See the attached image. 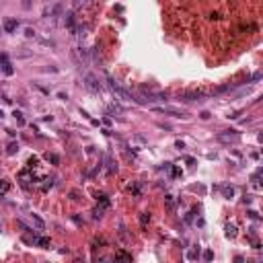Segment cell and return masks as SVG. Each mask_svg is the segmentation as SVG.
I'll list each match as a JSON object with an SVG mask.
<instances>
[{
  "label": "cell",
  "instance_id": "10",
  "mask_svg": "<svg viewBox=\"0 0 263 263\" xmlns=\"http://www.w3.org/2000/svg\"><path fill=\"white\" fill-rule=\"evenodd\" d=\"M6 152H8V154L19 152V144H17V142H10V144H8V148H6Z\"/></svg>",
  "mask_w": 263,
  "mask_h": 263
},
{
  "label": "cell",
  "instance_id": "5",
  "mask_svg": "<svg viewBox=\"0 0 263 263\" xmlns=\"http://www.w3.org/2000/svg\"><path fill=\"white\" fill-rule=\"evenodd\" d=\"M17 27H19V21H17V19H8V21H4V31H6V33H13Z\"/></svg>",
  "mask_w": 263,
  "mask_h": 263
},
{
  "label": "cell",
  "instance_id": "17",
  "mask_svg": "<svg viewBox=\"0 0 263 263\" xmlns=\"http://www.w3.org/2000/svg\"><path fill=\"white\" fill-rule=\"evenodd\" d=\"M200 117H201V119H210V111H201Z\"/></svg>",
  "mask_w": 263,
  "mask_h": 263
},
{
  "label": "cell",
  "instance_id": "14",
  "mask_svg": "<svg viewBox=\"0 0 263 263\" xmlns=\"http://www.w3.org/2000/svg\"><path fill=\"white\" fill-rule=\"evenodd\" d=\"M117 259H128V261H132V255H128V253H117Z\"/></svg>",
  "mask_w": 263,
  "mask_h": 263
},
{
  "label": "cell",
  "instance_id": "2",
  "mask_svg": "<svg viewBox=\"0 0 263 263\" xmlns=\"http://www.w3.org/2000/svg\"><path fill=\"white\" fill-rule=\"evenodd\" d=\"M84 84H86V89L93 90V93H101L103 90V84L97 80V76H93V74H86V78H84Z\"/></svg>",
  "mask_w": 263,
  "mask_h": 263
},
{
  "label": "cell",
  "instance_id": "18",
  "mask_svg": "<svg viewBox=\"0 0 263 263\" xmlns=\"http://www.w3.org/2000/svg\"><path fill=\"white\" fill-rule=\"evenodd\" d=\"M6 189H8V183H0V191H2V193H4Z\"/></svg>",
  "mask_w": 263,
  "mask_h": 263
},
{
  "label": "cell",
  "instance_id": "3",
  "mask_svg": "<svg viewBox=\"0 0 263 263\" xmlns=\"http://www.w3.org/2000/svg\"><path fill=\"white\" fill-rule=\"evenodd\" d=\"M154 111L158 113H166V115H173V117H181V119H187V113L181 109H173V107H152Z\"/></svg>",
  "mask_w": 263,
  "mask_h": 263
},
{
  "label": "cell",
  "instance_id": "15",
  "mask_svg": "<svg viewBox=\"0 0 263 263\" xmlns=\"http://www.w3.org/2000/svg\"><path fill=\"white\" fill-rule=\"evenodd\" d=\"M14 117H17V121H19V124H25V119H23V115L19 113V111H14Z\"/></svg>",
  "mask_w": 263,
  "mask_h": 263
},
{
  "label": "cell",
  "instance_id": "16",
  "mask_svg": "<svg viewBox=\"0 0 263 263\" xmlns=\"http://www.w3.org/2000/svg\"><path fill=\"white\" fill-rule=\"evenodd\" d=\"M25 35H27V37H35V31L31 27H27V29H25Z\"/></svg>",
  "mask_w": 263,
  "mask_h": 263
},
{
  "label": "cell",
  "instance_id": "4",
  "mask_svg": "<svg viewBox=\"0 0 263 263\" xmlns=\"http://www.w3.org/2000/svg\"><path fill=\"white\" fill-rule=\"evenodd\" d=\"M204 95H208V90H185V93H181L179 95V99L181 101H195V99H200V97H204Z\"/></svg>",
  "mask_w": 263,
  "mask_h": 263
},
{
  "label": "cell",
  "instance_id": "12",
  "mask_svg": "<svg viewBox=\"0 0 263 263\" xmlns=\"http://www.w3.org/2000/svg\"><path fill=\"white\" fill-rule=\"evenodd\" d=\"M232 193H234V189H232V187H224V195H226V197H232Z\"/></svg>",
  "mask_w": 263,
  "mask_h": 263
},
{
  "label": "cell",
  "instance_id": "13",
  "mask_svg": "<svg viewBox=\"0 0 263 263\" xmlns=\"http://www.w3.org/2000/svg\"><path fill=\"white\" fill-rule=\"evenodd\" d=\"M226 234L228 236H236V228L234 226H226Z\"/></svg>",
  "mask_w": 263,
  "mask_h": 263
},
{
  "label": "cell",
  "instance_id": "20",
  "mask_svg": "<svg viewBox=\"0 0 263 263\" xmlns=\"http://www.w3.org/2000/svg\"><path fill=\"white\" fill-rule=\"evenodd\" d=\"M2 115H4V113H2V111H0V119H2Z\"/></svg>",
  "mask_w": 263,
  "mask_h": 263
},
{
  "label": "cell",
  "instance_id": "6",
  "mask_svg": "<svg viewBox=\"0 0 263 263\" xmlns=\"http://www.w3.org/2000/svg\"><path fill=\"white\" fill-rule=\"evenodd\" d=\"M35 242H37V245H39L41 249H48V247H49V238H48V236H41V238H35Z\"/></svg>",
  "mask_w": 263,
  "mask_h": 263
},
{
  "label": "cell",
  "instance_id": "1",
  "mask_svg": "<svg viewBox=\"0 0 263 263\" xmlns=\"http://www.w3.org/2000/svg\"><path fill=\"white\" fill-rule=\"evenodd\" d=\"M107 84H109L111 93H113V95H115L117 99H121V101H134V97H132V95H130V93H128L125 89H121V86H119V84L115 82L113 78H107Z\"/></svg>",
  "mask_w": 263,
  "mask_h": 263
},
{
  "label": "cell",
  "instance_id": "9",
  "mask_svg": "<svg viewBox=\"0 0 263 263\" xmlns=\"http://www.w3.org/2000/svg\"><path fill=\"white\" fill-rule=\"evenodd\" d=\"M2 70H4L6 76H10V74H13V66H10V62H2Z\"/></svg>",
  "mask_w": 263,
  "mask_h": 263
},
{
  "label": "cell",
  "instance_id": "8",
  "mask_svg": "<svg viewBox=\"0 0 263 263\" xmlns=\"http://www.w3.org/2000/svg\"><path fill=\"white\" fill-rule=\"evenodd\" d=\"M45 158H48V162H51V165H60V156H58V154H48Z\"/></svg>",
  "mask_w": 263,
  "mask_h": 263
},
{
  "label": "cell",
  "instance_id": "7",
  "mask_svg": "<svg viewBox=\"0 0 263 263\" xmlns=\"http://www.w3.org/2000/svg\"><path fill=\"white\" fill-rule=\"evenodd\" d=\"M31 218H33V222L37 224V228H39V230H43V228H45V224H43V220H41V218H39L37 214H31Z\"/></svg>",
  "mask_w": 263,
  "mask_h": 263
},
{
  "label": "cell",
  "instance_id": "11",
  "mask_svg": "<svg viewBox=\"0 0 263 263\" xmlns=\"http://www.w3.org/2000/svg\"><path fill=\"white\" fill-rule=\"evenodd\" d=\"M148 220H150V214H146V212H144V214L140 216V224H142V226H146V222H148Z\"/></svg>",
  "mask_w": 263,
  "mask_h": 263
},
{
  "label": "cell",
  "instance_id": "19",
  "mask_svg": "<svg viewBox=\"0 0 263 263\" xmlns=\"http://www.w3.org/2000/svg\"><path fill=\"white\" fill-rule=\"evenodd\" d=\"M0 62H8V55L6 54H0Z\"/></svg>",
  "mask_w": 263,
  "mask_h": 263
}]
</instances>
